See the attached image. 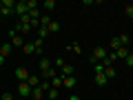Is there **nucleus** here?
I'll return each mask as SVG.
<instances>
[{"label": "nucleus", "mask_w": 133, "mask_h": 100, "mask_svg": "<svg viewBox=\"0 0 133 100\" xmlns=\"http://www.w3.org/2000/svg\"><path fill=\"white\" fill-rule=\"evenodd\" d=\"M107 56H109V49H107L104 45H98V47H93V53H91L89 62L91 65H98V62H102Z\"/></svg>", "instance_id": "1"}, {"label": "nucleus", "mask_w": 133, "mask_h": 100, "mask_svg": "<svg viewBox=\"0 0 133 100\" xmlns=\"http://www.w3.org/2000/svg\"><path fill=\"white\" fill-rule=\"evenodd\" d=\"M14 76H16V80H18V82H27L31 73H29L27 69H24V67H18V69L14 71Z\"/></svg>", "instance_id": "2"}, {"label": "nucleus", "mask_w": 133, "mask_h": 100, "mask_svg": "<svg viewBox=\"0 0 133 100\" xmlns=\"http://www.w3.org/2000/svg\"><path fill=\"white\" fill-rule=\"evenodd\" d=\"M14 14L18 16H27L29 14V7H27V0H22V2H16V9H14Z\"/></svg>", "instance_id": "3"}, {"label": "nucleus", "mask_w": 133, "mask_h": 100, "mask_svg": "<svg viewBox=\"0 0 133 100\" xmlns=\"http://www.w3.org/2000/svg\"><path fill=\"white\" fill-rule=\"evenodd\" d=\"M9 38H11V45H14V47H24V45H27V40H24L20 33H11L9 31Z\"/></svg>", "instance_id": "4"}, {"label": "nucleus", "mask_w": 133, "mask_h": 100, "mask_svg": "<svg viewBox=\"0 0 133 100\" xmlns=\"http://www.w3.org/2000/svg\"><path fill=\"white\" fill-rule=\"evenodd\" d=\"M76 85H78L76 76H66V78H62V87H64V89H73Z\"/></svg>", "instance_id": "5"}, {"label": "nucleus", "mask_w": 133, "mask_h": 100, "mask_svg": "<svg viewBox=\"0 0 133 100\" xmlns=\"http://www.w3.org/2000/svg\"><path fill=\"white\" fill-rule=\"evenodd\" d=\"M129 53H131V49H129V47H120V49H115V56H118V60H127Z\"/></svg>", "instance_id": "6"}, {"label": "nucleus", "mask_w": 133, "mask_h": 100, "mask_svg": "<svg viewBox=\"0 0 133 100\" xmlns=\"http://www.w3.org/2000/svg\"><path fill=\"white\" fill-rule=\"evenodd\" d=\"M11 51H14V45L11 42H5V45H0V56H11Z\"/></svg>", "instance_id": "7"}, {"label": "nucleus", "mask_w": 133, "mask_h": 100, "mask_svg": "<svg viewBox=\"0 0 133 100\" xmlns=\"http://www.w3.org/2000/svg\"><path fill=\"white\" fill-rule=\"evenodd\" d=\"M18 93L20 96H31V87H29V82H20V85H18Z\"/></svg>", "instance_id": "8"}, {"label": "nucleus", "mask_w": 133, "mask_h": 100, "mask_svg": "<svg viewBox=\"0 0 133 100\" xmlns=\"http://www.w3.org/2000/svg\"><path fill=\"white\" fill-rule=\"evenodd\" d=\"M107 82H109V78L104 73H95V85L98 87H107Z\"/></svg>", "instance_id": "9"}, {"label": "nucleus", "mask_w": 133, "mask_h": 100, "mask_svg": "<svg viewBox=\"0 0 133 100\" xmlns=\"http://www.w3.org/2000/svg\"><path fill=\"white\" fill-rule=\"evenodd\" d=\"M31 96H33V100H44V91L40 89V87H33V89H31Z\"/></svg>", "instance_id": "10"}, {"label": "nucleus", "mask_w": 133, "mask_h": 100, "mask_svg": "<svg viewBox=\"0 0 133 100\" xmlns=\"http://www.w3.org/2000/svg\"><path fill=\"white\" fill-rule=\"evenodd\" d=\"M40 76H42V78H47V80L51 82L53 78H58V69H53V67H51V69H49V71H44V73H40Z\"/></svg>", "instance_id": "11"}, {"label": "nucleus", "mask_w": 133, "mask_h": 100, "mask_svg": "<svg viewBox=\"0 0 133 100\" xmlns=\"http://www.w3.org/2000/svg\"><path fill=\"white\" fill-rule=\"evenodd\" d=\"M49 69H51V60H49V58H42V60H40V73L49 71Z\"/></svg>", "instance_id": "12"}, {"label": "nucleus", "mask_w": 133, "mask_h": 100, "mask_svg": "<svg viewBox=\"0 0 133 100\" xmlns=\"http://www.w3.org/2000/svg\"><path fill=\"white\" fill-rule=\"evenodd\" d=\"M22 51L27 53V56H31V53H36V42H27V45L22 47Z\"/></svg>", "instance_id": "13"}, {"label": "nucleus", "mask_w": 133, "mask_h": 100, "mask_svg": "<svg viewBox=\"0 0 133 100\" xmlns=\"http://www.w3.org/2000/svg\"><path fill=\"white\" fill-rule=\"evenodd\" d=\"M40 78H42V76H29V87H31V89H33V87H40Z\"/></svg>", "instance_id": "14"}, {"label": "nucleus", "mask_w": 133, "mask_h": 100, "mask_svg": "<svg viewBox=\"0 0 133 100\" xmlns=\"http://www.w3.org/2000/svg\"><path fill=\"white\" fill-rule=\"evenodd\" d=\"M73 73H76V69H73L71 65H64V67H62V78H66V76H73Z\"/></svg>", "instance_id": "15"}, {"label": "nucleus", "mask_w": 133, "mask_h": 100, "mask_svg": "<svg viewBox=\"0 0 133 100\" xmlns=\"http://www.w3.org/2000/svg\"><path fill=\"white\" fill-rule=\"evenodd\" d=\"M118 40H120V47H127V45H131V38H129L127 33H120Z\"/></svg>", "instance_id": "16"}, {"label": "nucleus", "mask_w": 133, "mask_h": 100, "mask_svg": "<svg viewBox=\"0 0 133 100\" xmlns=\"http://www.w3.org/2000/svg\"><path fill=\"white\" fill-rule=\"evenodd\" d=\"M47 29H49V33H58V31H60V22H56V20H51Z\"/></svg>", "instance_id": "17"}, {"label": "nucleus", "mask_w": 133, "mask_h": 100, "mask_svg": "<svg viewBox=\"0 0 133 100\" xmlns=\"http://www.w3.org/2000/svg\"><path fill=\"white\" fill-rule=\"evenodd\" d=\"M42 7H44V9H49V11H53V9L58 7V2H56V0H44Z\"/></svg>", "instance_id": "18"}, {"label": "nucleus", "mask_w": 133, "mask_h": 100, "mask_svg": "<svg viewBox=\"0 0 133 100\" xmlns=\"http://www.w3.org/2000/svg\"><path fill=\"white\" fill-rule=\"evenodd\" d=\"M58 96L60 93H58V89H53V87L47 91V100H58Z\"/></svg>", "instance_id": "19"}, {"label": "nucleus", "mask_w": 133, "mask_h": 100, "mask_svg": "<svg viewBox=\"0 0 133 100\" xmlns=\"http://www.w3.org/2000/svg\"><path fill=\"white\" fill-rule=\"evenodd\" d=\"M47 36H49V29H47V27H38V38L44 40Z\"/></svg>", "instance_id": "20"}, {"label": "nucleus", "mask_w": 133, "mask_h": 100, "mask_svg": "<svg viewBox=\"0 0 133 100\" xmlns=\"http://www.w3.org/2000/svg\"><path fill=\"white\" fill-rule=\"evenodd\" d=\"M51 87H53V89H60V87H62V76L53 78V80H51Z\"/></svg>", "instance_id": "21"}, {"label": "nucleus", "mask_w": 133, "mask_h": 100, "mask_svg": "<svg viewBox=\"0 0 133 100\" xmlns=\"http://www.w3.org/2000/svg\"><path fill=\"white\" fill-rule=\"evenodd\" d=\"M109 47L113 49V51H115V49H120V40H118V36H115V38H111V40H109Z\"/></svg>", "instance_id": "22"}, {"label": "nucleus", "mask_w": 133, "mask_h": 100, "mask_svg": "<svg viewBox=\"0 0 133 100\" xmlns=\"http://www.w3.org/2000/svg\"><path fill=\"white\" fill-rule=\"evenodd\" d=\"M104 76L107 78H115V69L113 67H104Z\"/></svg>", "instance_id": "23"}, {"label": "nucleus", "mask_w": 133, "mask_h": 100, "mask_svg": "<svg viewBox=\"0 0 133 100\" xmlns=\"http://www.w3.org/2000/svg\"><path fill=\"white\" fill-rule=\"evenodd\" d=\"M69 49H71L73 53H78V56H80V53H82V47H80V45H78V42H73V45H69Z\"/></svg>", "instance_id": "24"}, {"label": "nucleus", "mask_w": 133, "mask_h": 100, "mask_svg": "<svg viewBox=\"0 0 133 100\" xmlns=\"http://www.w3.org/2000/svg\"><path fill=\"white\" fill-rule=\"evenodd\" d=\"M124 14H127L129 20H133V5H127V7H124Z\"/></svg>", "instance_id": "25"}, {"label": "nucleus", "mask_w": 133, "mask_h": 100, "mask_svg": "<svg viewBox=\"0 0 133 100\" xmlns=\"http://www.w3.org/2000/svg\"><path fill=\"white\" fill-rule=\"evenodd\" d=\"M27 7H29V11H31V9H38L40 2H38V0H27Z\"/></svg>", "instance_id": "26"}, {"label": "nucleus", "mask_w": 133, "mask_h": 100, "mask_svg": "<svg viewBox=\"0 0 133 100\" xmlns=\"http://www.w3.org/2000/svg\"><path fill=\"white\" fill-rule=\"evenodd\" d=\"M36 56H42V40H36Z\"/></svg>", "instance_id": "27"}, {"label": "nucleus", "mask_w": 133, "mask_h": 100, "mask_svg": "<svg viewBox=\"0 0 133 100\" xmlns=\"http://www.w3.org/2000/svg\"><path fill=\"white\" fill-rule=\"evenodd\" d=\"M95 73H104V67H102V62H98V65H93Z\"/></svg>", "instance_id": "28"}, {"label": "nucleus", "mask_w": 133, "mask_h": 100, "mask_svg": "<svg viewBox=\"0 0 133 100\" xmlns=\"http://www.w3.org/2000/svg\"><path fill=\"white\" fill-rule=\"evenodd\" d=\"M124 62H127V67H131V69H133V51L129 53V58H127V60H124Z\"/></svg>", "instance_id": "29"}, {"label": "nucleus", "mask_w": 133, "mask_h": 100, "mask_svg": "<svg viewBox=\"0 0 133 100\" xmlns=\"http://www.w3.org/2000/svg\"><path fill=\"white\" fill-rule=\"evenodd\" d=\"M53 62H56V67H60V69H62V67H64V65H66V62H64V60H62V58H56V60H53Z\"/></svg>", "instance_id": "30"}, {"label": "nucleus", "mask_w": 133, "mask_h": 100, "mask_svg": "<svg viewBox=\"0 0 133 100\" xmlns=\"http://www.w3.org/2000/svg\"><path fill=\"white\" fill-rule=\"evenodd\" d=\"M0 98H2V100H14V96H11L9 91H7V93H2V96H0Z\"/></svg>", "instance_id": "31"}, {"label": "nucleus", "mask_w": 133, "mask_h": 100, "mask_svg": "<svg viewBox=\"0 0 133 100\" xmlns=\"http://www.w3.org/2000/svg\"><path fill=\"white\" fill-rule=\"evenodd\" d=\"M69 100H80V96H76V93H71V96H69Z\"/></svg>", "instance_id": "32"}, {"label": "nucleus", "mask_w": 133, "mask_h": 100, "mask_svg": "<svg viewBox=\"0 0 133 100\" xmlns=\"http://www.w3.org/2000/svg\"><path fill=\"white\" fill-rule=\"evenodd\" d=\"M5 62H7V58H5V56H0V65H5Z\"/></svg>", "instance_id": "33"}, {"label": "nucleus", "mask_w": 133, "mask_h": 100, "mask_svg": "<svg viewBox=\"0 0 133 100\" xmlns=\"http://www.w3.org/2000/svg\"><path fill=\"white\" fill-rule=\"evenodd\" d=\"M131 51H133V40H131Z\"/></svg>", "instance_id": "34"}, {"label": "nucleus", "mask_w": 133, "mask_h": 100, "mask_svg": "<svg viewBox=\"0 0 133 100\" xmlns=\"http://www.w3.org/2000/svg\"><path fill=\"white\" fill-rule=\"evenodd\" d=\"M0 9H2V0H0Z\"/></svg>", "instance_id": "35"}]
</instances>
